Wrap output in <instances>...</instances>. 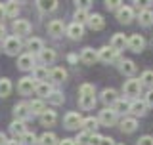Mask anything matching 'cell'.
I'll return each mask as SVG.
<instances>
[{
  "mask_svg": "<svg viewBox=\"0 0 153 145\" xmlns=\"http://www.w3.org/2000/svg\"><path fill=\"white\" fill-rule=\"evenodd\" d=\"M88 12H86V10H76L75 12V21L76 23H80V25H82V23H88Z\"/></svg>",
  "mask_w": 153,
  "mask_h": 145,
  "instance_id": "obj_41",
  "label": "cell"
},
{
  "mask_svg": "<svg viewBox=\"0 0 153 145\" xmlns=\"http://www.w3.org/2000/svg\"><path fill=\"white\" fill-rule=\"evenodd\" d=\"M35 92H36L38 95H40V98H48V95H50L52 92H54V88H52V86L48 84V82H36Z\"/></svg>",
  "mask_w": 153,
  "mask_h": 145,
  "instance_id": "obj_33",
  "label": "cell"
},
{
  "mask_svg": "<svg viewBox=\"0 0 153 145\" xmlns=\"http://www.w3.org/2000/svg\"><path fill=\"white\" fill-rule=\"evenodd\" d=\"M12 92V82L10 78H0V98H8Z\"/></svg>",
  "mask_w": 153,
  "mask_h": 145,
  "instance_id": "obj_36",
  "label": "cell"
},
{
  "mask_svg": "<svg viewBox=\"0 0 153 145\" xmlns=\"http://www.w3.org/2000/svg\"><path fill=\"white\" fill-rule=\"evenodd\" d=\"M113 111L117 115H124V113H130V103L128 101H124V99H117L113 103Z\"/></svg>",
  "mask_w": 153,
  "mask_h": 145,
  "instance_id": "obj_32",
  "label": "cell"
},
{
  "mask_svg": "<svg viewBox=\"0 0 153 145\" xmlns=\"http://www.w3.org/2000/svg\"><path fill=\"white\" fill-rule=\"evenodd\" d=\"M136 128H138V120H136V117H126V118L121 120V130H123V132L132 134Z\"/></svg>",
  "mask_w": 153,
  "mask_h": 145,
  "instance_id": "obj_22",
  "label": "cell"
},
{
  "mask_svg": "<svg viewBox=\"0 0 153 145\" xmlns=\"http://www.w3.org/2000/svg\"><path fill=\"white\" fill-rule=\"evenodd\" d=\"M21 143H23V145H38V138H36L33 132H27L25 136L21 138Z\"/></svg>",
  "mask_w": 153,
  "mask_h": 145,
  "instance_id": "obj_40",
  "label": "cell"
},
{
  "mask_svg": "<svg viewBox=\"0 0 153 145\" xmlns=\"http://www.w3.org/2000/svg\"><path fill=\"white\" fill-rule=\"evenodd\" d=\"M117 99H119V98H117V92H115L113 88H105V90L102 92V101H103L105 105H111V107H113V103H115Z\"/></svg>",
  "mask_w": 153,
  "mask_h": 145,
  "instance_id": "obj_27",
  "label": "cell"
},
{
  "mask_svg": "<svg viewBox=\"0 0 153 145\" xmlns=\"http://www.w3.org/2000/svg\"><path fill=\"white\" fill-rule=\"evenodd\" d=\"M117 50H113L111 46H103L98 50V57L100 61H103V63H113V61H117Z\"/></svg>",
  "mask_w": 153,
  "mask_h": 145,
  "instance_id": "obj_6",
  "label": "cell"
},
{
  "mask_svg": "<svg viewBox=\"0 0 153 145\" xmlns=\"http://www.w3.org/2000/svg\"><path fill=\"white\" fill-rule=\"evenodd\" d=\"M4 35H6V29H4V25L0 23V38H4Z\"/></svg>",
  "mask_w": 153,
  "mask_h": 145,
  "instance_id": "obj_54",
  "label": "cell"
},
{
  "mask_svg": "<svg viewBox=\"0 0 153 145\" xmlns=\"http://www.w3.org/2000/svg\"><path fill=\"white\" fill-rule=\"evenodd\" d=\"M65 33L69 35V38H73V40H80V38H82V35H84V27L80 25V23L73 21L69 27H67Z\"/></svg>",
  "mask_w": 153,
  "mask_h": 145,
  "instance_id": "obj_13",
  "label": "cell"
},
{
  "mask_svg": "<svg viewBox=\"0 0 153 145\" xmlns=\"http://www.w3.org/2000/svg\"><path fill=\"white\" fill-rule=\"evenodd\" d=\"M90 138H92V134L86 132V130H82V132L75 138V143L76 145H90Z\"/></svg>",
  "mask_w": 153,
  "mask_h": 145,
  "instance_id": "obj_37",
  "label": "cell"
},
{
  "mask_svg": "<svg viewBox=\"0 0 153 145\" xmlns=\"http://www.w3.org/2000/svg\"><path fill=\"white\" fill-rule=\"evenodd\" d=\"M147 111V105L146 101H140V99H134L130 103V113L134 115V117H143Z\"/></svg>",
  "mask_w": 153,
  "mask_h": 145,
  "instance_id": "obj_18",
  "label": "cell"
},
{
  "mask_svg": "<svg viewBox=\"0 0 153 145\" xmlns=\"http://www.w3.org/2000/svg\"><path fill=\"white\" fill-rule=\"evenodd\" d=\"M10 134L13 136V139H21L27 134V126H25V120H13L10 124Z\"/></svg>",
  "mask_w": 153,
  "mask_h": 145,
  "instance_id": "obj_8",
  "label": "cell"
},
{
  "mask_svg": "<svg viewBox=\"0 0 153 145\" xmlns=\"http://www.w3.org/2000/svg\"><path fill=\"white\" fill-rule=\"evenodd\" d=\"M57 145H76V143H75V139H69V138H65V139H61V141L57 143Z\"/></svg>",
  "mask_w": 153,
  "mask_h": 145,
  "instance_id": "obj_50",
  "label": "cell"
},
{
  "mask_svg": "<svg viewBox=\"0 0 153 145\" xmlns=\"http://www.w3.org/2000/svg\"><path fill=\"white\" fill-rule=\"evenodd\" d=\"M100 124L102 126H113L115 122H117V113L113 111V107H105L103 111H100Z\"/></svg>",
  "mask_w": 153,
  "mask_h": 145,
  "instance_id": "obj_5",
  "label": "cell"
},
{
  "mask_svg": "<svg viewBox=\"0 0 153 145\" xmlns=\"http://www.w3.org/2000/svg\"><path fill=\"white\" fill-rule=\"evenodd\" d=\"M103 136H100V134H92V138H90V145H100Z\"/></svg>",
  "mask_w": 153,
  "mask_h": 145,
  "instance_id": "obj_48",
  "label": "cell"
},
{
  "mask_svg": "<svg viewBox=\"0 0 153 145\" xmlns=\"http://www.w3.org/2000/svg\"><path fill=\"white\" fill-rule=\"evenodd\" d=\"M25 48L29 50V54H40L42 50H44V42H42V38H36V36H33V38H29L27 40V44Z\"/></svg>",
  "mask_w": 153,
  "mask_h": 145,
  "instance_id": "obj_10",
  "label": "cell"
},
{
  "mask_svg": "<svg viewBox=\"0 0 153 145\" xmlns=\"http://www.w3.org/2000/svg\"><path fill=\"white\" fill-rule=\"evenodd\" d=\"M56 120H57L56 111H48V109H46L44 113L40 115V124H42V126H54Z\"/></svg>",
  "mask_w": 153,
  "mask_h": 145,
  "instance_id": "obj_24",
  "label": "cell"
},
{
  "mask_svg": "<svg viewBox=\"0 0 153 145\" xmlns=\"http://www.w3.org/2000/svg\"><path fill=\"white\" fill-rule=\"evenodd\" d=\"M126 46H128V38L124 36L123 33H117V35H113V38H111V48H113V50L121 52V50H124Z\"/></svg>",
  "mask_w": 153,
  "mask_h": 145,
  "instance_id": "obj_16",
  "label": "cell"
},
{
  "mask_svg": "<svg viewBox=\"0 0 153 145\" xmlns=\"http://www.w3.org/2000/svg\"><path fill=\"white\" fill-rule=\"evenodd\" d=\"M82 117H80V113H75V111H71V113H67L65 115V118H63V126L67 130H76L79 126H82Z\"/></svg>",
  "mask_w": 153,
  "mask_h": 145,
  "instance_id": "obj_3",
  "label": "cell"
},
{
  "mask_svg": "<svg viewBox=\"0 0 153 145\" xmlns=\"http://www.w3.org/2000/svg\"><path fill=\"white\" fill-rule=\"evenodd\" d=\"M6 145H23V143L19 141V139H10V141H8Z\"/></svg>",
  "mask_w": 153,
  "mask_h": 145,
  "instance_id": "obj_51",
  "label": "cell"
},
{
  "mask_svg": "<svg viewBox=\"0 0 153 145\" xmlns=\"http://www.w3.org/2000/svg\"><path fill=\"white\" fill-rule=\"evenodd\" d=\"M67 59H69V61H71V63H76V55H75V54H71L69 57H67Z\"/></svg>",
  "mask_w": 153,
  "mask_h": 145,
  "instance_id": "obj_55",
  "label": "cell"
},
{
  "mask_svg": "<svg viewBox=\"0 0 153 145\" xmlns=\"http://www.w3.org/2000/svg\"><path fill=\"white\" fill-rule=\"evenodd\" d=\"M57 143L59 141H57L56 134H52V132H44L38 138V145H57Z\"/></svg>",
  "mask_w": 153,
  "mask_h": 145,
  "instance_id": "obj_34",
  "label": "cell"
},
{
  "mask_svg": "<svg viewBox=\"0 0 153 145\" xmlns=\"http://www.w3.org/2000/svg\"><path fill=\"white\" fill-rule=\"evenodd\" d=\"M65 78H67V71L63 67H54V69L50 71V80L56 82V84H61Z\"/></svg>",
  "mask_w": 153,
  "mask_h": 145,
  "instance_id": "obj_21",
  "label": "cell"
},
{
  "mask_svg": "<svg viewBox=\"0 0 153 145\" xmlns=\"http://www.w3.org/2000/svg\"><path fill=\"white\" fill-rule=\"evenodd\" d=\"M134 4H136L138 8H142V10H147V6L151 4V0H134Z\"/></svg>",
  "mask_w": 153,
  "mask_h": 145,
  "instance_id": "obj_46",
  "label": "cell"
},
{
  "mask_svg": "<svg viewBox=\"0 0 153 145\" xmlns=\"http://www.w3.org/2000/svg\"><path fill=\"white\" fill-rule=\"evenodd\" d=\"M17 67L21 71H33L35 69V55L33 54H23V55H19V59H17Z\"/></svg>",
  "mask_w": 153,
  "mask_h": 145,
  "instance_id": "obj_9",
  "label": "cell"
},
{
  "mask_svg": "<svg viewBox=\"0 0 153 145\" xmlns=\"http://www.w3.org/2000/svg\"><path fill=\"white\" fill-rule=\"evenodd\" d=\"M100 145H117V143H115L111 138H102V141H100Z\"/></svg>",
  "mask_w": 153,
  "mask_h": 145,
  "instance_id": "obj_49",
  "label": "cell"
},
{
  "mask_svg": "<svg viewBox=\"0 0 153 145\" xmlns=\"http://www.w3.org/2000/svg\"><path fill=\"white\" fill-rule=\"evenodd\" d=\"M79 105H80V109H84V111L94 109V105H96V95H79Z\"/></svg>",
  "mask_w": 153,
  "mask_h": 145,
  "instance_id": "obj_28",
  "label": "cell"
},
{
  "mask_svg": "<svg viewBox=\"0 0 153 145\" xmlns=\"http://www.w3.org/2000/svg\"><path fill=\"white\" fill-rule=\"evenodd\" d=\"M21 50V40H19V36H6L4 38V52H6L8 55H16L17 52Z\"/></svg>",
  "mask_w": 153,
  "mask_h": 145,
  "instance_id": "obj_2",
  "label": "cell"
},
{
  "mask_svg": "<svg viewBox=\"0 0 153 145\" xmlns=\"http://www.w3.org/2000/svg\"><path fill=\"white\" fill-rule=\"evenodd\" d=\"M6 17V10H4V4H0V19Z\"/></svg>",
  "mask_w": 153,
  "mask_h": 145,
  "instance_id": "obj_53",
  "label": "cell"
},
{
  "mask_svg": "<svg viewBox=\"0 0 153 145\" xmlns=\"http://www.w3.org/2000/svg\"><path fill=\"white\" fill-rule=\"evenodd\" d=\"M138 21H140V25H143V27H149L153 23V12H149V10H142L140 16H138Z\"/></svg>",
  "mask_w": 153,
  "mask_h": 145,
  "instance_id": "obj_35",
  "label": "cell"
},
{
  "mask_svg": "<svg viewBox=\"0 0 153 145\" xmlns=\"http://www.w3.org/2000/svg\"><path fill=\"white\" fill-rule=\"evenodd\" d=\"M36 6L40 12H54L57 8V0H36Z\"/></svg>",
  "mask_w": 153,
  "mask_h": 145,
  "instance_id": "obj_30",
  "label": "cell"
},
{
  "mask_svg": "<svg viewBox=\"0 0 153 145\" xmlns=\"http://www.w3.org/2000/svg\"><path fill=\"white\" fill-rule=\"evenodd\" d=\"M4 10H6V17H17L19 4L16 2V0H8V2L4 4Z\"/></svg>",
  "mask_w": 153,
  "mask_h": 145,
  "instance_id": "obj_31",
  "label": "cell"
},
{
  "mask_svg": "<svg viewBox=\"0 0 153 145\" xmlns=\"http://www.w3.org/2000/svg\"><path fill=\"white\" fill-rule=\"evenodd\" d=\"M38 55H40V61H42L44 65H52V63H54V61L57 59L56 50H52V48H44V50H42Z\"/></svg>",
  "mask_w": 153,
  "mask_h": 145,
  "instance_id": "obj_19",
  "label": "cell"
},
{
  "mask_svg": "<svg viewBox=\"0 0 153 145\" xmlns=\"http://www.w3.org/2000/svg\"><path fill=\"white\" fill-rule=\"evenodd\" d=\"M8 143V139H6V136H4L2 132H0V145H6Z\"/></svg>",
  "mask_w": 153,
  "mask_h": 145,
  "instance_id": "obj_52",
  "label": "cell"
},
{
  "mask_svg": "<svg viewBox=\"0 0 153 145\" xmlns=\"http://www.w3.org/2000/svg\"><path fill=\"white\" fill-rule=\"evenodd\" d=\"M35 88H36V80L33 78V76H23V78L19 80V84H17V90H19V94H21V95L33 94Z\"/></svg>",
  "mask_w": 153,
  "mask_h": 145,
  "instance_id": "obj_4",
  "label": "cell"
},
{
  "mask_svg": "<svg viewBox=\"0 0 153 145\" xmlns=\"http://www.w3.org/2000/svg\"><path fill=\"white\" fill-rule=\"evenodd\" d=\"M12 29H13V33H16V36H27L29 33H31V23H29L27 19H16Z\"/></svg>",
  "mask_w": 153,
  "mask_h": 145,
  "instance_id": "obj_7",
  "label": "cell"
},
{
  "mask_svg": "<svg viewBox=\"0 0 153 145\" xmlns=\"http://www.w3.org/2000/svg\"><path fill=\"white\" fill-rule=\"evenodd\" d=\"M143 101H146L147 107H153V90H149V92L146 94V99H143Z\"/></svg>",
  "mask_w": 153,
  "mask_h": 145,
  "instance_id": "obj_47",
  "label": "cell"
},
{
  "mask_svg": "<svg viewBox=\"0 0 153 145\" xmlns=\"http://www.w3.org/2000/svg\"><path fill=\"white\" fill-rule=\"evenodd\" d=\"M48 76H50V71H48V67H44V65H38V67L33 69V78L36 82H46Z\"/></svg>",
  "mask_w": 153,
  "mask_h": 145,
  "instance_id": "obj_20",
  "label": "cell"
},
{
  "mask_svg": "<svg viewBox=\"0 0 153 145\" xmlns=\"http://www.w3.org/2000/svg\"><path fill=\"white\" fill-rule=\"evenodd\" d=\"M140 80H142V84H146V86H153V71H143Z\"/></svg>",
  "mask_w": 153,
  "mask_h": 145,
  "instance_id": "obj_42",
  "label": "cell"
},
{
  "mask_svg": "<svg viewBox=\"0 0 153 145\" xmlns=\"http://www.w3.org/2000/svg\"><path fill=\"white\" fill-rule=\"evenodd\" d=\"M29 109H31V115H38L40 117L46 111V105L42 99H33V101H29Z\"/></svg>",
  "mask_w": 153,
  "mask_h": 145,
  "instance_id": "obj_25",
  "label": "cell"
},
{
  "mask_svg": "<svg viewBox=\"0 0 153 145\" xmlns=\"http://www.w3.org/2000/svg\"><path fill=\"white\" fill-rule=\"evenodd\" d=\"M143 46H146V40H143L142 35H132L128 38V48H130L132 52H136V54H140L143 50Z\"/></svg>",
  "mask_w": 153,
  "mask_h": 145,
  "instance_id": "obj_14",
  "label": "cell"
},
{
  "mask_svg": "<svg viewBox=\"0 0 153 145\" xmlns=\"http://www.w3.org/2000/svg\"><path fill=\"white\" fill-rule=\"evenodd\" d=\"M63 31H67V27L63 25V21H59V19H54V21L48 23V33H50L52 36H61Z\"/></svg>",
  "mask_w": 153,
  "mask_h": 145,
  "instance_id": "obj_15",
  "label": "cell"
},
{
  "mask_svg": "<svg viewBox=\"0 0 153 145\" xmlns=\"http://www.w3.org/2000/svg\"><path fill=\"white\" fill-rule=\"evenodd\" d=\"M75 4H76V10H88L92 0H75Z\"/></svg>",
  "mask_w": 153,
  "mask_h": 145,
  "instance_id": "obj_44",
  "label": "cell"
},
{
  "mask_svg": "<svg viewBox=\"0 0 153 145\" xmlns=\"http://www.w3.org/2000/svg\"><path fill=\"white\" fill-rule=\"evenodd\" d=\"M103 25H105V21L100 13H92V16L88 17V27L92 29V31H102Z\"/></svg>",
  "mask_w": 153,
  "mask_h": 145,
  "instance_id": "obj_23",
  "label": "cell"
},
{
  "mask_svg": "<svg viewBox=\"0 0 153 145\" xmlns=\"http://www.w3.org/2000/svg\"><path fill=\"white\" fill-rule=\"evenodd\" d=\"M16 2H21V0H16Z\"/></svg>",
  "mask_w": 153,
  "mask_h": 145,
  "instance_id": "obj_56",
  "label": "cell"
},
{
  "mask_svg": "<svg viewBox=\"0 0 153 145\" xmlns=\"http://www.w3.org/2000/svg\"><path fill=\"white\" fill-rule=\"evenodd\" d=\"M98 124H100L98 118L86 117V118L82 120V130H86V132H90V134H96V130H98Z\"/></svg>",
  "mask_w": 153,
  "mask_h": 145,
  "instance_id": "obj_29",
  "label": "cell"
},
{
  "mask_svg": "<svg viewBox=\"0 0 153 145\" xmlns=\"http://www.w3.org/2000/svg\"><path fill=\"white\" fill-rule=\"evenodd\" d=\"M63 99H65L63 94H61V92H57V90H54L50 95H48V101H50L52 105H61V103H63Z\"/></svg>",
  "mask_w": 153,
  "mask_h": 145,
  "instance_id": "obj_39",
  "label": "cell"
},
{
  "mask_svg": "<svg viewBox=\"0 0 153 145\" xmlns=\"http://www.w3.org/2000/svg\"><path fill=\"white\" fill-rule=\"evenodd\" d=\"M119 69H121L123 75H126V76H132L134 72H136V63L130 59H123L121 61V65H119Z\"/></svg>",
  "mask_w": 153,
  "mask_h": 145,
  "instance_id": "obj_26",
  "label": "cell"
},
{
  "mask_svg": "<svg viewBox=\"0 0 153 145\" xmlns=\"http://www.w3.org/2000/svg\"><path fill=\"white\" fill-rule=\"evenodd\" d=\"M79 95H96V88H94V84H88V82L80 84V88H79Z\"/></svg>",
  "mask_w": 153,
  "mask_h": 145,
  "instance_id": "obj_38",
  "label": "cell"
},
{
  "mask_svg": "<svg viewBox=\"0 0 153 145\" xmlns=\"http://www.w3.org/2000/svg\"><path fill=\"white\" fill-rule=\"evenodd\" d=\"M123 6V0H105V8L107 10H119Z\"/></svg>",
  "mask_w": 153,
  "mask_h": 145,
  "instance_id": "obj_43",
  "label": "cell"
},
{
  "mask_svg": "<svg viewBox=\"0 0 153 145\" xmlns=\"http://www.w3.org/2000/svg\"><path fill=\"white\" fill-rule=\"evenodd\" d=\"M119 145H124V143H119Z\"/></svg>",
  "mask_w": 153,
  "mask_h": 145,
  "instance_id": "obj_57",
  "label": "cell"
},
{
  "mask_svg": "<svg viewBox=\"0 0 153 145\" xmlns=\"http://www.w3.org/2000/svg\"><path fill=\"white\" fill-rule=\"evenodd\" d=\"M13 117H16V120H27L31 117L29 103H17L16 107H13Z\"/></svg>",
  "mask_w": 153,
  "mask_h": 145,
  "instance_id": "obj_12",
  "label": "cell"
},
{
  "mask_svg": "<svg viewBox=\"0 0 153 145\" xmlns=\"http://www.w3.org/2000/svg\"><path fill=\"white\" fill-rule=\"evenodd\" d=\"M142 86H143V84H142L140 78H130V80L124 82L123 92H124V95H128V98H136V95H140Z\"/></svg>",
  "mask_w": 153,
  "mask_h": 145,
  "instance_id": "obj_1",
  "label": "cell"
},
{
  "mask_svg": "<svg viewBox=\"0 0 153 145\" xmlns=\"http://www.w3.org/2000/svg\"><path fill=\"white\" fill-rule=\"evenodd\" d=\"M98 59H100V57H98V52L92 50V48H84L82 54H80V61L86 63V65H94Z\"/></svg>",
  "mask_w": 153,
  "mask_h": 145,
  "instance_id": "obj_17",
  "label": "cell"
},
{
  "mask_svg": "<svg viewBox=\"0 0 153 145\" xmlns=\"http://www.w3.org/2000/svg\"><path fill=\"white\" fill-rule=\"evenodd\" d=\"M138 145H153V136H142L138 139Z\"/></svg>",
  "mask_w": 153,
  "mask_h": 145,
  "instance_id": "obj_45",
  "label": "cell"
},
{
  "mask_svg": "<svg viewBox=\"0 0 153 145\" xmlns=\"http://www.w3.org/2000/svg\"><path fill=\"white\" fill-rule=\"evenodd\" d=\"M117 19L121 23H124V25H126V23H130L132 19H134V10L130 6H121V8L117 10Z\"/></svg>",
  "mask_w": 153,
  "mask_h": 145,
  "instance_id": "obj_11",
  "label": "cell"
}]
</instances>
